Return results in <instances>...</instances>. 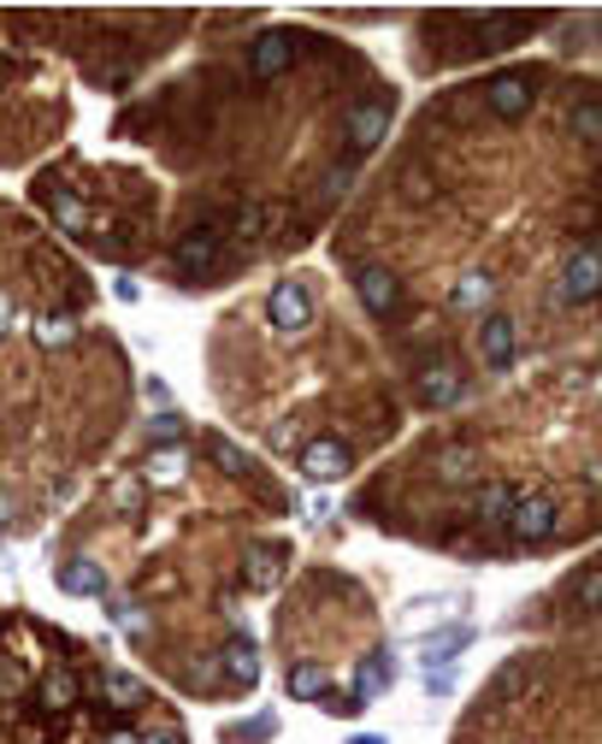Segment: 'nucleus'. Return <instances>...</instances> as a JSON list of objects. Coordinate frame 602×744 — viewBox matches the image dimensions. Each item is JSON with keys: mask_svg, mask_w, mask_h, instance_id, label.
Masks as SVG:
<instances>
[{"mask_svg": "<svg viewBox=\"0 0 602 744\" xmlns=\"http://www.w3.org/2000/svg\"><path fill=\"white\" fill-rule=\"evenodd\" d=\"M349 444H337V437H314V444L302 449V473L314 479V485H337V479H349Z\"/></svg>", "mask_w": 602, "mask_h": 744, "instance_id": "obj_1", "label": "nucleus"}, {"mask_svg": "<svg viewBox=\"0 0 602 744\" xmlns=\"http://www.w3.org/2000/svg\"><path fill=\"white\" fill-rule=\"evenodd\" d=\"M514 532H520L526 544H538V538H550V532H555V496H550V491H532V496H520V503H514Z\"/></svg>", "mask_w": 602, "mask_h": 744, "instance_id": "obj_2", "label": "nucleus"}, {"mask_svg": "<svg viewBox=\"0 0 602 744\" xmlns=\"http://www.w3.org/2000/svg\"><path fill=\"white\" fill-rule=\"evenodd\" d=\"M385 130H390V107H385V101H366V107L349 113V149H355V154L378 149V142H385Z\"/></svg>", "mask_w": 602, "mask_h": 744, "instance_id": "obj_3", "label": "nucleus"}, {"mask_svg": "<svg viewBox=\"0 0 602 744\" xmlns=\"http://www.w3.org/2000/svg\"><path fill=\"white\" fill-rule=\"evenodd\" d=\"M248 66H255V78H284V71L296 66V42L284 31H267L255 42V54H248Z\"/></svg>", "mask_w": 602, "mask_h": 744, "instance_id": "obj_4", "label": "nucleus"}, {"mask_svg": "<svg viewBox=\"0 0 602 744\" xmlns=\"http://www.w3.org/2000/svg\"><path fill=\"white\" fill-rule=\"evenodd\" d=\"M267 314H272V326H278V331H302L307 319H314V302H307V290H302V284H278V290H272V302H267Z\"/></svg>", "mask_w": 602, "mask_h": 744, "instance_id": "obj_5", "label": "nucleus"}, {"mask_svg": "<svg viewBox=\"0 0 602 744\" xmlns=\"http://www.w3.org/2000/svg\"><path fill=\"white\" fill-rule=\"evenodd\" d=\"M602 296V255L597 248H579L567 260V302H597Z\"/></svg>", "mask_w": 602, "mask_h": 744, "instance_id": "obj_6", "label": "nucleus"}, {"mask_svg": "<svg viewBox=\"0 0 602 744\" xmlns=\"http://www.w3.org/2000/svg\"><path fill=\"white\" fill-rule=\"evenodd\" d=\"M361 302L373 314H396V302H402V284H396L390 267H361Z\"/></svg>", "mask_w": 602, "mask_h": 744, "instance_id": "obj_7", "label": "nucleus"}, {"mask_svg": "<svg viewBox=\"0 0 602 744\" xmlns=\"http://www.w3.org/2000/svg\"><path fill=\"white\" fill-rule=\"evenodd\" d=\"M420 402L425 408H455L461 402V373L444 367V361H432V367L420 373Z\"/></svg>", "mask_w": 602, "mask_h": 744, "instance_id": "obj_8", "label": "nucleus"}, {"mask_svg": "<svg viewBox=\"0 0 602 744\" xmlns=\"http://www.w3.org/2000/svg\"><path fill=\"white\" fill-rule=\"evenodd\" d=\"M225 680L237 685V692H255V680H260V645L255 638H231L225 645Z\"/></svg>", "mask_w": 602, "mask_h": 744, "instance_id": "obj_9", "label": "nucleus"}, {"mask_svg": "<svg viewBox=\"0 0 602 744\" xmlns=\"http://www.w3.org/2000/svg\"><path fill=\"white\" fill-rule=\"evenodd\" d=\"M479 355L491 361V367H508V355H514V319H508V314H484Z\"/></svg>", "mask_w": 602, "mask_h": 744, "instance_id": "obj_10", "label": "nucleus"}, {"mask_svg": "<svg viewBox=\"0 0 602 744\" xmlns=\"http://www.w3.org/2000/svg\"><path fill=\"white\" fill-rule=\"evenodd\" d=\"M467 645H473V626H467V621H461V626H444V633H437L432 645L420 650L425 674H437V668H444V662H455V656H461Z\"/></svg>", "mask_w": 602, "mask_h": 744, "instance_id": "obj_11", "label": "nucleus"}, {"mask_svg": "<svg viewBox=\"0 0 602 744\" xmlns=\"http://www.w3.org/2000/svg\"><path fill=\"white\" fill-rule=\"evenodd\" d=\"M60 591L66 597H107V574H101V567L95 562H66L60 567Z\"/></svg>", "mask_w": 602, "mask_h": 744, "instance_id": "obj_12", "label": "nucleus"}, {"mask_svg": "<svg viewBox=\"0 0 602 744\" xmlns=\"http://www.w3.org/2000/svg\"><path fill=\"white\" fill-rule=\"evenodd\" d=\"M491 107L503 113V119H520V113L532 107V78H496L491 83Z\"/></svg>", "mask_w": 602, "mask_h": 744, "instance_id": "obj_13", "label": "nucleus"}, {"mask_svg": "<svg viewBox=\"0 0 602 744\" xmlns=\"http://www.w3.org/2000/svg\"><path fill=\"white\" fill-rule=\"evenodd\" d=\"M514 503H520V496H514L508 485H484L473 496V515L484 520V527H503V520H514Z\"/></svg>", "mask_w": 602, "mask_h": 744, "instance_id": "obj_14", "label": "nucleus"}, {"mask_svg": "<svg viewBox=\"0 0 602 744\" xmlns=\"http://www.w3.org/2000/svg\"><path fill=\"white\" fill-rule=\"evenodd\" d=\"M331 692V674L319 662H296L290 668V697H302V704H319V697Z\"/></svg>", "mask_w": 602, "mask_h": 744, "instance_id": "obj_15", "label": "nucleus"}, {"mask_svg": "<svg viewBox=\"0 0 602 744\" xmlns=\"http://www.w3.org/2000/svg\"><path fill=\"white\" fill-rule=\"evenodd\" d=\"M278 567H284V556H278V544H255L248 550V562H243V579L255 591H267L272 579H278Z\"/></svg>", "mask_w": 602, "mask_h": 744, "instance_id": "obj_16", "label": "nucleus"}, {"mask_svg": "<svg viewBox=\"0 0 602 744\" xmlns=\"http://www.w3.org/2000/svg\"><path fill=\"white\" fill-rule=\"evenodd\" d=\"M36 343H42V349L78 343V314H42V319H36Z\"/></svg>", "mask_w": 602, "mask_h": 744, "instance_id": "obj_17", "label": "nucleus"}, {"mask_svg": "<svg viewBox=\"0 0 602 744\" xmlns=\"http://www.w3.org/2000/svg\"><path fill=\"white\" fill-rule=\"evenodd\" d=\"M444 615H455V597H425V603L402 609V633H420V626H432V621H444Z\"/></svg>", "mask_w": 602, "mask_h": 744, "instance_id": "obj_18", "label": "nucleus"}, {"mask_svg": "<svg viewBox=\"0 0 602 744\" xmlns=\"http://www.w3.org/2000/svg\"><path fill=\"white\" fill-rule=\"evenodd\" d=\"M184 467H189V456H184L178 444H172V449H154V461H149V485H178Z\"/></svg>", "mask_w": 602, "mask_h": 744, "instance_id": "obj_19", "label": "nucleus"}, {"mask_svg": "<svg viewBox=\"0 0 602 744\" xmlns=\"http://www.w3.org/2000/svg\"><path fill=\"white\" fill-rule=\"evenodd\" d=\"M484 302H491V279H484V272H467V279L455 284V314H473Z\"/></svg>", "mask_w": 602, "mask_h": 744, "instance_id": "obj_20", "label": "nucleus"}, {"mask_svg": "<svg viewBox=\"0 0 602 744\" xmlns=\"http://www.w3.org/2000/svg\"><path fill=\"white\" fill-rule=\"evenodd\" d=\"M219 255V231H189V237L178 243V260L184 267H201V260Z\"/></svg>", "mask_w": 602, "mask_h": 744, "instance_id": "obj_21", "label": "nucleus"}, {"mask_svg": "<svg viewBox=\"0 0 602 744\" xmlns=\"http://www.w3.org/2000/svg\"><path fill=\"white\" fill-rule=\"evenodd\" d=\"M355 685H361V697H378V692H385V685H390V656H385V650L366 656V668L355 674Z\"/></svg>", "mask_w": 602, "mask_h": 744, "instance_id": "obj_22", "label": "nucleus"}, {"mask_svg": "<svg viewBox=\"0 0 602 744\" xmlns=\"http://www.w3.org/2000/svg\"><path fill=\"white\" fill-rule=\"evenodd\" d=\"M208 456H213L219 467H225V473H231V479H248V456H243V449H237V444H225V437H219V432L208 437Z\"/></svg>", "mask_w": 602, "mask_h": 744, "instance_id": "obj_23", "label": "nucleus"}, {"mask_svg": "<svg viewBox=\"0 0 602 744\" xmlns=\"http://www.w3.org/2000/svg\"><path fill=\"white\" fill-rule=\"evenodd\" d=\"M107 704H119V709L142 704V685L130 680V674H107Z\"/></svg>", "mask_w": 602, "mask_h": 744, "instance_id": "obj_24", "label": "nucleus"}, {"mask_svg": "<svg viewBox=\"0 0 602 744\" xmlns=\"http://www.w3.org/2000/svg\"><path fill=\"white\" fill-rule=\"evenodd\" d=\"M437 479H473V456H467V449H444V461H437Z\"/></svg>", "mask_w": 602, "mask_h": 744, "instance_id": "obj_25", "label": "nucleus"}, {"mask_svg": "<svg viewBox=\"0 0 602 744\" xmlns=\"http://www.w3.org/2000/svg\"><path fill=\"white\" fill-rule=\"evenodd\" d=\"M54 219H60L66 231H83V225H90V208H83V201H71V196H54Z\"/></svg>", "mask_w": 602, "mask_h": 744, "instance_id": "obj_26", "label": "nucleus"}, {"mask_svg": "<svg viewBox=\"0 0 602 744\" xmlns=\"http://www.w3.org/2000/svg\"><path fill=\"white\" fill-rule=\"evenodd\" d=\"M42 704H48V709H66V704H71V674H48V685H42Z\"/></svg>", "mask_w": 602, "mask_h": 744, "instance_id": "obj_27", "label": "nucleus"}, {"mask_svg": "<svg viewBox=\"0 0 602 744\" xmlns=\"http://www.w3.org/2000/svg\"><path fill=\"white\" fill-rule=\"evenodd\" d=\"M573 130H579V142H602V113L579 107V113H573Z\"/></svg>", "mask_w": 602, "mask_h": 744, "instance_id": "obj_28", "label": "nucleus"}, {"mask_svg": "<svg viewBox=\"0 0 602 744\" xmlns=\"http://www.w3.org/2000/svg\"><path fill=\"white\" fill-rule=\"evenodd\" d=\"M237 237H260V208H243V219H237Z\"/></svg>", "mask_w": 602, "mask_h": 744, "instance_id": "obj_29", "label": "nucleus"}, {"mask_svg": "<svg viewBox=\"0 0 602 744\" xmlns=\"http://www.w3.org/2000/svg\"><path fill=\"white\" fill-rule=\"evenodd\" d=\"M585 603H591V609H602V567H597L591 579H585Z\"/></svg>", "mask_w": 602, "mask_h": 744, "instance_id": "obj_30", "label": "nucleus"}, {"mask_svg": "<svg viewBox=\"0 0 602 744\" xmlns=\"http://www.w3.org/2000/svg\"><path fill=\"white\" fill-rule=\"evenodd\" d=\"M425 685H432V697H444V692H449V685H455V680L444 674V668H437V674H425Z\"/></svg>", "mask_w": 602, "mask_h": 744, "instance_id": "obj_31", "label": "nucleus"}, {"mask_svg": "<svg viewBox=\"0 0 602 744\" xmlns=\"http://www.w3.org/2000/svg\"><path fill=\"white\" fill-rule=\"evenodd\" d=\"M7 331H12V302L0 296V338H7Z\"/></svg>", "mask_w": 602, "mask_h": 744, "instance_id": "obj_32", "label": "nucleus"}, {"mask_svg": "<svg viewBox=\"0 0 602 744\" xmlns=\"http://www.w3.org/2000/svg\"><path fill=\"white\" fill-rule=\"evenodd\" d=\"M349 744H390V739H385V733H355Z\"/></svg>", "mask_w": 602, "mask_h": 744, "instance_id": "obj_33", "label": "nucleus"}, {"mask_svg": "<svg viewBox=\"0 0 602 744\" xmlns=\"http://www.w3.org/2000/svg\"><path fill=\"white\" fill-rule=\"evenodd\" d=\"M142 744H178V733H149Z\"/></svg>", "mask_w": 602, "mask_h": 744, "instance_id": "obj_34", "label": "nucleus"}, {"mask_svg": "<svg viewBox=\"0 0 602 744\" xmlns=\"http://www.w3.org/2000/svg\"><path fill=\"white\" fill-rule=\"evenodd\" d=\"M107 744H142V739H137V733H113Z\"/></svg>", "mask_w": 602, "mask_h": 744, "instance_id": "obj_35", "label": "nucleus"}]
</instances>
